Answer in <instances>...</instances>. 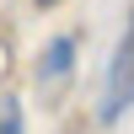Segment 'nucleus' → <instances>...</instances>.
<instances>
[{"label":"nucleus","instance_id":"1","mask_svg":"<svg viewBox=\"0 0 134 134\" xmlns=\"http://www.w3.org/2000/svg\"><path fill=\"white\" fill-rule=\"evenodd\" d=\"M134 102V11H129V27L113 48V64H107V97H102V124H113L118 113Z\"/></svg>","mask_w":134,"mask_h":134},{"label":"nucleus","instance_id":"2","mask_svg":"<svg viewBox=\"0 0 134 134\" xmlns=\"http://www.w3.org/2000/svg\"><path fill=\"white\" fill-rule=\"evenodd\" d=\"M70 64H75V38H48V43H43V54H38V81H43V86L64 81Z\"/></svg>","mask_w":134,"mask_h":134},{"label":"nucleus","instance_id":"3","mask_svg":"<svg viewBox=\"0 0 134 134\" xmlns=\"http://www.w3.org/2000/svg\"><path fill=\"white\" fill-rule=\"evenodd\" d=\"M0 134H21V107L11 102V97L0 102Z\"/></svg>","mask_w":134,"mask_h":134},{"label":"nucleus","instance_id":"4","mask_svg":"<svg viewBox=\"0 0 134 134\" xmlns=\"http://www.w3.org/2000/svg\"><path fill=\"white\" fill-rule=\"evenodd\" d=\"M38 5H54V0H38Z\"/></svg>","mask_w":134,"mask_h":134}]
</instances>
